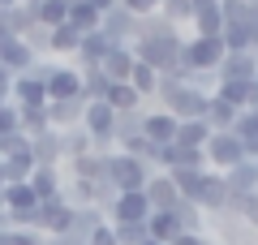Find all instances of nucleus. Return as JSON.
<instances>
[{
  "label": "nucleus",
  "mask_w": 258,
  "mask_h": 245,
  "mask_svg": "<svg viewBox=\"0 0 258 245\" xmlns=\"http://www.w3.org/2000/svg\"><path fill=\"white\" fill-rule=\"evenodd\" d=\"M168 176H172L176 194H181L185 202H194L203 215H220V211L228 207V185H224V172L203 168V172H168Z\"/></svg>",
  "instance_id": "1"
},
{
  "label": "nucleus",
  "mask_w": 258,
  "mask_h": 245,
  "mask_svg": "<svg viewBox=\"0 0 258 245\" xmlns=\"http://www.w3.org/2000/svg\"><path fill=\"white\" fill-rule=\"evenodd\" d=\"M129 47L159 78H181L185 82V39H181V30L176 35H164V39H138V43H129Z\"/></svg>",
  "instance_id": "2"
},
{
  "label": "nucleus",
  "mask_w": 258,
  "mask_h": 245,
  "mask_svg": "<svg viewBox=\"0 0 258 245\" xmlns=\"http://www.w3.org/2000/svg\"><path fill=\"white\" fill-rule=\"evenodd\" d=\"M155 99H159V108H164L172 120H203L211 95L198 91V86H189V82H181V78H159Z\"/></svg>",
  "instance_id": "3"
},
{
  "label": "nucleus",
  "mask_w": 258,
  "mask_h": 245,
  "mask_svg": "<svg viewBox=\"0 0 258 245\" xmlns=\"http://www.w3.org/2000/svg\"><path fill=\"white\" fill-rule=\"evenodd\" d=\"M103 181H108L116 194H142L147 181H151V168L142 159H134V155L112 151V155H103Z\"/></svg>",
  "instance_id": "4"
},
{
  "label": "nucleus",
  "mask_w": 258,
  "mask_h": 245,
  "mask_svg": "<svg viewBox=\"0 0 258 245\" xmlns=\"http://www.w3.org/2000/svg\"><path fill=\"white\" fill-rule=\"evenodd\" d=\"M224 43L220 39H203V35H189L185 39V73H215L224 65Z\"/></svg>",
  "instance_id": "5"
},
{
  "label": "nucleus",
  "mask_w": 258,
  "mask_h": 245,
  "mask_svg": "<svg viewBox=\"0 0 258 245\" xmlns=\"http://www.w3.org/2000/svg\"><path fill=\"white\" fill-rule=\"evenodd\" d=\"M207 155V168L211 172H228V168H237V163H245V146L232 138V129H224V134H211L203 146Z\"/></svg>",
  "instance_id": "6"
},
{
  "label": "nucleus",
  "mask_w": 258,
  "mask_h": 245,
  "mask_svg": "<svg viewBox=\"0 0 258 245\" xmlns=\"http://www.w3.org/2000/svg\"><path fill=\"white\" fill-rule=\"evenodd\" d=\"M99 30H103V39H108L112 47H129L134 43V30H138V18H134L129 9H120V5H112V9L99 18Z\"/></svg>",
  "instance_id": "7"
},
{
  "label": "nucleus",
  "mask_w": 258,
  "mask_h": 245,
  "mask_svg": "<svg viewBox=\"0 0 258 245\" xmlns=\"http://www.w3.org/2000/svg\"><path fill=\"white\" fill-rule=\"evenodd\" d=\"M207 228L215 232V245H258V232L245 224V219H232V215H207Z\"/></svg>",
  "instance_id": "8"
},
{
  "label": "nucleus",
  "mask_w": 258,
  "mask_h": 245,
  "mask_svg": "<svg viewBox=\"0 0 258 245\" xmlns=\"http://www.w3.org/2000/svg\"><path fill=\"white\" fill-rule=\"evenodd\" d=\"M147 215H151L147 194H116V202L103 211L108 224H147Z\"/></svg>",
  "instance_id": "9"
},
{
  "label": "nucleus",
  "mask_w": 258,
  "mask_h": 245,
  "mask_svg": "<svg viewBox=\"0 0 258 245\" xmlns=\"http://www.w3.org/2000/svg\"><path fill=\"white\" fill-rule=\"evenodd\" d=\"M47 103H60V99H82V73L74 65H56V73L43 82Z\"/></svg>",
  "instance_id": "10"
},
{
  "label": "nucleus",
  "mask_w": 258,
  "mask_h": 245,
  "mask_svg": "<svg viewBox=\"0 0 258 245\" xmlns=\"http://www.w3.org/2000/svg\"><path fill=\"white\" fill-rule=\"evenodd\" d=\"M35 60L39 56L26 47V39H0V69L9 73V78H22Z\"/></svg>",
  "instance_id": "11"
},
{
  "label": "nucleus",
  "mask_w": 258,
  "mask_h": 245,
  "mask_svg": "<svg viewBox=\"0 0 258 245\" xmlns=\"http://www.w3.org/2000/svg\"><path fill=\"white\" fill-rule=\"evenodd\" d=\"M220 82H254L258 78V52H228L224 65L215 69Z\"/></svg>",
  "instance_id": "12"
},
{
  "label": "nucleus",
  "mask_w": 258,
  "mask_h": 245,
  "mask_svg": "<svg viewBox=\"0 0 258 245\" xmlns=\"http://www.w3.org/2000/svg\"><path fill=\"white\" fill-rule=\"evenodd\" d=\"M142 138L155 146H172L176 142V120L168 116L164 108H147V116H142Z\"/></svg>",
  "instance_id": "13"
},
{
  "label": "nucleus",
  "mask_w": 258,
  "mask_h": 245,
  "mask_svg": "<svg viewBox=\"0 0 258 245\" xmlns=\"http://www.w3.org/2000/svg\"><path fill=\"white\" fill-rule=\"evenodd\" d=\"M108 39H103V30H91V35H82V43H78V56L69 65L74 69H99L103 65V56H108Z\"/></svg>",
  "instance_id": "14"
},
{
  "label": "nucleus",
  "mask_w": 258,
  "mask_h": 245,
  "mask_svg": "<svg viewBox=\"0 0 258 245\" xmlns=\"http://www.w3.org/2000/svg\"><path fill=\"white\" fill-rule=\"evenodd\" d=\"M142 194H147L151 211H172V207H176V198H181L168 172H151V181H147V190H142Z\"/></svg>",
  "instance_id": "15"
},
{
  "label": "nucleus",
  "mask_w": 258,
  "mask_h": 245,
  "mask_svg": "<svg viewBox=\"0 0 258 245\" xmlns=\"http://www.w3.org/2000/svg\"><path fill=\"white\" fill-rule=\"evenodd\" d=\"M30 155H35V168H60V134L43 129V134L30 138Z\"/></svg>",
  "instance_id": "16"
},
{
  "label": "nucleus",
  "mask_w": 258,
  "mask_h": 245,
  "mask_svg": "<svg viewBox=\"0 0 258 245\" xmlns=\"http://www.w3.org/2000/svg\"><path fill=\"white\" fill-rule=\"evenodd\" d=\"M134 65H138V56H134V47H108V56H103L99 73L108 82H129V73H134Z\"/></svg>",
  "instance_id": "17"
},
{
  "label": "nucleus",
  "mask_w": 258,
  "mask_h": 245,
  "mask_svg": "<svg viewBox=\"0 0 258 245\" xmlns=\"http://www.w3.org/2000/svg\"><path fill=\"white\" fill-rule=\"evenodd\" d=\"M211 95H215V99H224L232 112H245L249 103H254L258 86H254V82H215V91H211Z\"/></svg>",
  "instance_id": "18"
},
{
  "label": "nucleus",
  "mask_w": 258,
  "mask_h": 245,
  "mask_svg": "<svg viewBox=\"0 0 258 245\" xmlns=\"http://www.w3.org/2000/svg\"><path fill=\"white\" fill-rule=\"evenodd\" d=\"M82 112H86V99L47 103V125H52V129H78V125H82Z\"/></svg>",
  "instance_id": "19"
},
{
  "label": "nucleus",
  "mask_w": 258,
  "mask_h": 245,
  "mask_svg": "<svg viewBox=\"0 0 258 245\" xmlns=\"http://www.w3.org/2000/svg\"><path fill=\"white\" fill-rule=\"evenodd\" d=\"M0 168H5V185H13V181H30V172H35V155H30V146L0 155Z\"/></svg>",
  "instance_id": "20"
},
{
  "label": "nucleus",
  "mask_w": 258,
  "mask_h": 245,
  "mask_svg": "<svg viewBox=\"0 0 258 245\" xmlns=\"http://www.w3.org/2000/svg\"><path fill=\"white\" fill-rule=\"evenodd\" d=\"M232 138H237L241 146H245V159H258V112H237V120H232Z\"/></svg>",
  "instance_id": "21"
},
{
  "label": "nucleus",
  "mask_w": 258,
  "mask_h": 245,
  "mask_svg": "<svg viewBox=\"0 0 258 245\" xmlns=\"http://www.w3.org/2000/svg\"><path fill=\"white\" fill-rule=\"evenodd\" d=\"M13 103H18V108H43V103H47L43 82H39V78H30V73L13 78Z\"/></svg>",
  "instance_id": "22"
},
{
  "label": "nucleus",
  "mask_w": 258,
  "mask_h": 245,
  "mask_svg": "<svg viewBox=\"0 0 258 245\" xmlns=\"http://www.w3.org/2000/svg\"><path fill=\"white\" fill-rule=\"evenodd\" d=\"M147 236L159 241V245H172L176 236H181V224H176L172 211H151V215H147Z\"/></svg>",
  "instance_id": "23"
},
{
  "label": "nucleus",
  "mask_w": 258,
  "mask_h": 245,
  "mask_svg": "<svg viewBox=\"0 0 258 245\" xmlns=\"http://www.w3.org/2000/svg\"><path fill=\"white\" fill-rule=\"evenodd\" d=\"M224 185H228V194H258V163L245 159L237 168H228L224 172Z\"/></svg>",
  "instance_id": "24"
},
{
  "label": "nucleus",
  "mask_w": 258,
  "mask_h": 245,
  "mask_svg": "<svg viewBox=\"0 0 258 245\" xmlns=\"http://www.w3.org/2000/svg\"><path fill=\"white\" fill-rule=\"evenodd\" d=\"M194 35H203V39H220L224 30V13H220V0H211V5H203V9H194Z\"/></svg>",
  "instance_id": "25"
},
{
  "label": "nucleus",
  "mask_w": 258,
  "mask_h": 245,
  "mask_svg": "<svg viewBox=\"0 0 258 245\" xmlns=\"http://www.w3.org/2000/svg\"><path fill=\"white\" fill-rule=\"evenodd\" d=\"M207 155L189 151V146H168V172H203Z\"/></svg>",
  "instance_id": "26"
},
{
  "label": "nucleus",
  "mask_w": 258,
  "mask_h": 245,
  "mask_svg": "<svg viewBox=\"0 0 258 245\" xmlns=\"http://www.w3.org/2000/svg\"><path fill=\"white\" fill-rule=\"evenodd\" d=\"M30 190H35V198L39 202H47V198H56V194H60V168H35V172H30Z\"/></svg>",
  "instance_id": "27"
},
{
  "label": "nucleus",
  "mask_w": 258,
  "mask_h": 245,
  "mask_svg": "<svg viewBox=\"0 0 258 245\" xmlns=\"http://www.w3.org/2000/svg\"><path fill=\"white\" fill-rule=\"evenodd\" d=\"M207 138H211L207 120H176V142H172V146H189V151H203Z\"/></svg>",
  "instance_id": "28"
},
{
  "label": "nucleus",
  "mask_w": 258,
  "mask_h": 245,
  "mask_svg": "<svg viewBox=\"0 0 258 245\" xmlns=\"http://www.w3.org/2000/svg\"><path fill=\"white\" fill-rule=\"evenodd\" d=\"M78 43H82V35H78L74 26L47 30V52H52V56H69V60H74V56H78Z\"/></svg>",
  "instance_id": "29"
},
{
  "label": "nucleus",
  "mask_w": 258,
  "mask_h": 245,
  "mask_svg": "<svg viewBox=\"0 0 258 245\" xmlns=\"http://www.w3.org/2000/svg\"><path fill=\"white\" fill-rule=\"evenodd\" d=\"M56 134H60V163H69V159H78V155L91 151V134H86L82 125L78 129H56Z\"/></svg>",
  "instance_id": "30"
},
{
  "label": "nucleus",
  "mask_w": 258,
  "mask_h": 245,
  "mask_svg": "<svg viewBox=\"0 0 258 245\" xmlns=\"http://www.w3.org/2000/svg\"><path fill=\"white\" fill-rule=\"evenodd\" d=\"M129 86H134V95H138L142 103L147 99H155V91H159V73L151 69V65H134V73H129Z\"/></svg>",
  "instance_id": "31"
},
{
  "label": "nucleus",
  "mask_w": 258,
  "mask_h": 245,
  "mask_svg": "<svg viewBox=\"0 0 258 245\" xmlns=\"http://www.w3.org/2000/svg\"><path fill=\"white\" fill-rule=\"evenodd\" d=\"M69 172H74V181H103V155L95 151L78 155V159H69Z\"/></svg>",
  "instance_id": "32"
},
{
  "label": "nucleus",
  "mask_w": 258,
  "mask_h": 245,
  "mask_svg": "<svg viewBox=\"0 0 258 245\" xmlns=\"http://www.w3.org/2000/svg\"><path fill=\"white\" fill-rule=\"evenodd\" d=\"M35 22L47 26V30L64 26V22H69V5H64V0H39L35 5Z\"/></svg>",
  "instance_id": "33"
},
{
  "label": "nucleus",
  "mask_w": 258,
  "mask_h": 245,
  "mask_svg": "<svg viewBox=\"0 0 258 245\" xmlns=\"http://www.w3.org/2000/svg\"><path fill=\"white\" fill-rule=\"evenodd\" d=\"M164 35H176V26L164 18V13H147V18H138L134 43H138V39H164Z\"/></svg>",
  "instance_id": "34"
},
{
  "label": "nucleus",
  "mask_w": 258,
  "mask_h": 245,
  "mask_svg": "<svg viewBox=\"0 0 258 245\" xmlns=\"http://www.w3.org/2000/svg\"><path fill=\"white\" fill-rule=\"evenodd\" d=\"M35 207H39V198H35V190L26 181L5 185V211H35Z\"/></svg>",
  "instance_id": "35"
},
{
  "label": "nucleus",
  "mask_w": 258,
  "mask_h": 245,
  "mask_svg": "<svg viewBox=\"0 0 258 245\" xmlns=\"http://www.w3.org/2000/svg\"><path fill=\"white\" fill-rule=\"evenodd\" d=\"M203 120H207V129H211V134H224V129H232L237 112H232L224 99H215V95H211V99H207V116H203Z\"/></svg>",
  "instance_id": "36"
},
{
  "label": "nucleus",
  "mask_w": 258,
  "mask_h": 245,
  "mask_svg": "<svg viewBox=\"0 0 258 245\" xmlns=\"http://www.w3.org/2000/svg\"><path fill=\"white\" fill-rule=\"evenodd\" d=\"M103 103H108L112 112H134V108H142V99L134 95V86H129V82H112V86H108V99H103Z\"/></svg>",
  "instance_id": "37"
},
{
  "label": "nucleus",
  "mask_w": 258,
  "mask_h": 245,
  "mask_svg": "<svg viewBox=\"0 0 258 245\" xmlns=\"http://www.w3.org/2000/svg\"><path fill=\"white\" fill-rule=\"evenodd\" d=\"M172 215H176V224H181V232H207V215L194 202H185V198H176V207H172Z\"/></svg>",
  "instance_id": "38"
},
{
  "label": "nucleus",
  "mask_w": 258,
  "mask_h": 245,
  "mask_svg": "<svg viewBox=\"0 0 258 245\" xmlns=\"http://www.w3.org/2000/svg\"><path fill=\"white\" fill-rule=\"evenodd\" d=\"M78 73H82V99L86 103H103V99H108V86H112V82L103 78L99 69H78Z\"/></svg>",
  "instance_id": "39"
},
{
  "label": "nucleus",
  "mask_w": 258,
  "mask_h": 245,
  "mask_svg": "<svg viewBox=\"0 0 258 245\" xmlns=\"http://www.w3.org/2000/svg\"><path fill=\"white\" fill-rule=\"evenodd\" d=\"M142 116H147V103H142V108H134V112H116V125H112V138H116V142H125V138L142 134Z\"/></svg>",
  "instance_id": "40"
},
{
  "label": "nucleus",
  "mask_w": 258,
  "mask_h": 245,
  "mask_svg": "<svg viewBox=\"0 0 258 245\" xmlns=\"http://www.w3.org/2000/svg\"><path fill=\"white\" fill-rule=\"evenodd\" d=\"M64 26H74L78 35H91V30H99V13L91 9V5H69V22H64Z\"/></svg>",
  "instance_id": "41"
},
{
  "label": "nucleus",
  "mask_w": 258,
  "mask_h": 245,
  "mask_svg": "<svg viewBox=\"0 0 258 245\" xmlns=\"http://www.w3.org/2000/svg\"><path fill=\"white\" fill-rule=\"evenodd\" d=\"M159 13H164V18L172 22L176 30L194 22V5H189V0H159Z\"/></svg>",
  "instance_id": "42"
},
{
  "label": "nucleus",
  "mask_w": 258,
  "mask_h": 245,
  "mask_svg": "<svg viewBox=\"0 0 258 245\" xmlns=\"http://www.w3.org/2000/svg\"><path fill=\"white\" fill-rule=\"evenodd\" d=\"M30 26H39V22H35V9H26V5L18 0V5L9 9V30H13V39H26Z\"/></svg>",
  "instance_id": "43"
},
{
  "label": "nucleus",
  "mask_w": 258,
  "mask_h": 245,
  "mask_svg": "<svg viewBox=\"0 0 258 245\" xmlns=\"http://www.w3.org/2000/svg\"><path fill=\"white\" fill-rule=\"evenodd\" d=\"M0 245H43V232H30V228H0Z\"/></svg>",
  "instance_id": "44"
},
{
  "label": "nucleus",
  "mask_w": 258,
  "mask_h": 245,
  "mask_svg": "<svg viewBox=\"0 0 258 245\" xmlns=\"http://www.w3.org/2000/svg\"><path fill=\"white\" fill-rule=\"evenodd\" d=\"M116 245H142L147 241V224H112Z\"/></svg>",
  "instance_id": "45"
},
{
  "label": "nucleus",
  "mask_w": 258,
  "mask_h": 245,
  "mask_svg": "<svg viewBox=\"0 0 258 245\" xmlns=\"http://www.w3.org/2000/svg\"><path fill=\"white\" fill-rule=\"evenodd\" d=\"M9 134H22L18 129V103H0V138Z\"/></svg>",
  "instance_id": "46"
},
{
  "label": "nucleus",
  "mask_w": 258,
  "mask_h": 245,
  "mask_svg": "<svg viewBox=\"0 0 258 245\" xmlns=\"http://www.w3.org/2000/svg\"><path fill=\"white\" fill-rule=\"evenodd\" d=\"M241 26L249 30V52H258V5H245V13H241Z\"/></svg>",
  "instance_id": "47"
},
{
  "label": "nucleus",
  "mask_w": 258,
  "mask_h": 245,
  "mask_svg": "<svg viewBox=\"0 0 258 245\" xmlns=\"http://www.w3.org/2000/svg\"><path fill=\"white\" fill-rule=\"evenodd\" d=\"M26 47L35 56H47V26H30L26 30Z\"/></svg>",
  "instance_id": "48"
},
{
  "label": "nucleus",
  "mask_w": 258,
  "mask_h": 245,
  "mask_svg": "<svg viewBox=\"0 0 258 245\" xmlns=\"http://www.w3.org/2000/svg\"><path fill=\"white\" fill-rule=\"evenodd\" d=\"M120 9H129L134 18H147V13H159V0H116Z\"/></svg>",
  "instance_id": "49"
},
{
  "label": "nucleus",
  "mask_w": 258,
  "mask_h": 245,
  "mask_svg": "<svg viewBox=\"0 0 258 245\" xmlns=\"http://www.w3.org/2000/svg\"><path fill=\"white\" fill-rule=\"evenodd\" d=\"M86 245H116V232H112V224H99L91 236H86Z\"/></svg>",
  "instance_id": "50"
},
{
  "label": "nucleus",
  "mask_w": 258,
  "mask_h": 245,
  "mask_svg": "<svg viewBox=\"0 0 258 245\" xmlns=\"http://www.w3.org/2000/svg\"><path fill=\"white\" fill-rule=\"evenodd\" d=\"M26 73H30V78H39V82H47V78L56 73V65H52V60H35V65H30Z\"/></svg>",
  "instance_id": "51"
},
{
  "label": "nucleus",
  "mask_w": 258,
  "mask_h": 245,
  "mask_svg": "<svg viewBox=\"0 0 258 245\" xmlns=\"http://www.w3.org/2000/svg\"><path fill=\"white\" fill-rule=\"evenodd\" d=\"M241 219L258 232V194H249V198H245V215H241Z\"/></svg>",
  "instance_id": "52"
},
{
  "label": "nucleus",
  "mask_w": 258,
  "mask_h": 245,
  "mask_svg": "<svg viewBox=\"0 0 258 245\" xmlns=\"http://www.w3.org/2000/svg\"><path fill=\"white\" fill-rule=\"evenodd\" d=\"M172 245H211V236H207V232H181Z\"/></svg>",
  "instance_id": "53"
},
{
  "label": "nucleus",
  "mask_w": 258,
  "mask_h": 245,
  "mask_svg": "<svg viewBox=\"0 0 258 245\" xmlns=\"http://www.w3.org/2000/svg\"><path fill=\"white\" fill-rule=\"evenodd\" d=\"M43 245H86V241L74 236V232H64V236H43Z\"/></svg>",
  "instance_id": "54"
},
{
  "label": "nucleus",
  "mask_w": 258,
  "mask_h": 245,
  "mask_svg": "<svg viewBox=\"0 0 258 245\" xmlns=\"http://www.w3.org/2000/svg\"><path fill=\"white\" fill-rule=\"evenodd\" d=\"M86 5H91V9H95V13H99V18H103V13H108L112 5H116V0H86Z\"/></svg>",
  "instance_id": "55"
},
{
  "label": "nucleus",
  "mask_w": 258,
  "mask_h": 245,
  "mask_svg": "<svg viewBox=\"0 0 258 245\" xmlns=\"http://www.w3.org/2000/svg\"><path fill=\"white\" fill-rule=\"evenodd\" d=\"M189 5H194V9H203V5H211V0H189Z\"/></svg>",
  "instance_id": "56"
},
{
  "label": "nucleus",
  "mask_w": 258,
  "mask_h": 245,
  "mask_svg": "<svg viewBox=\"0 0 258 245\" xmlns=\"http://www.w3.org/2000/svg\"><path fill=\"white\" fill-rule=\"evenodd\" d=\"M13 5H18V0H0V9H13Z\"/></svg>",
  "instance_id": "57"
},
{
  "label": "nucleus",
  "mask_w": 258,
  "mask_h": 245,
  "mask_svg": "<svg viewBox=\"0 0 258 245\" xmlns=\"http://www.w3.org/2000/svg\"><path fill=\"white\" fill-rule=\"evenodd\" d=\"M22 5H26V9H35V5H39V0H22Z\"/></svg>",
  "instance_id": "58"
},
{
  "label": "nucleus",
  "mask_w": 258,
  "mask_h": 245,
  "mask_svg": "<svg viewBox=\"0 0 258 245\" xmlns=\"http://www.w3.org/2000/svg\"><path fill=\"white\" fill-rule=\"evenodd\" d=\"M142 245H159V241H151V236H147V241H142Z\"/></svg>",
  "instance_id": "59"
},
{
  "label": "nucleus",
  "mask_w": 258,
  "mask_h": 245,
  "mask_svg": "<svg viewBox=\"0 0 258 245\" xmlns=\"http://www.w3.org/2000/svg\"><path fill=\"white\" fill-rule=\"evenodd\" d=\"M0 185H5V168H0Z\"/></svg>",
  "instance_id": "60"
},
{
  "label": "nucleus",
  "mask_w": 258,
  "mask_h": 245,
  "mask_svg": "<svg viewBox=\"0 0 258 245\" xmlns=\"http://www.w3.org/2000/svg\"><path fill=\"white\" fill-rule=\"evenodd\" d=\"M0 228H5V211H0Z\"/></svg>",
  "instance_id": "61"
},
{
  "label": "nucleus",
  "mask_w": 258,
  "mask_h": 245,
  "mask_svg": "<svg viewBox=\"0 0 258 245\" xmlns=\"http://www.w3.org/2000/svg\"><path fill=\"white\" fill-rule=\"evenodd\" d=\"M249 5H258V0H249Z\"/></svg>",
  "instance_id": "62"
},
{
  "label": "nucleus",
  "mask_w": 258,
  "mask_h": 245,
  "mask_svg": "<svg viewBox=\"0 0 258 245\" xmlns=\"http://www.w3.org/2000/svg\"><path fill=\"white\" fill-rule=\"evenodd\" d=\"M254 86H258V78H254Z\"/></svg>",
  "instance_id": "63"
},
{
  "label": "nucleus",
  "mask_w": 258,
  "mask_h": 245,
  "mask_svg": "<svg viewBox=\"0 0 258 245\" xmlns=\"http://www.w3.org/2000/svg\"><path fill=\"white\" fill-rule=\"evenodd\" d=\"M254 163H258V159H254Z\"/></svg>",
  "instance_id": "64"
}]
</instances>
